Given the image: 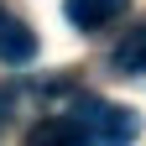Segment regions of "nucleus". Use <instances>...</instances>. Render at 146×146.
Returning <instances> with one entry per match:
<instances>
[{"label":"nucleus","instance_id":"7ed1b4c3","mask_svg":"<svg viewBox=\"0 0 146 146\" xmlns=\"http://www.w3.org/2000/svg\"><path fill=\"white\" fill-rule=\"evenodd\" d=\"M125 5H131V0H63V16H68L78 31H99V26H110V21H120Z\"/></svg>","mask_w":146,"mask_h":146},{"label":"nucleus","instance_id":"39448f33","mask_svg":"<svg viewBox=\"0 0 146 146\" xmlns=\"http://www.w3.org/2000/svg\"><path fill=\"white\" fill-rule=\"evenodd\" d=\"M110 63H115L120 73H136V78H146V26L125 36V42L110 52Z\"/></svg>","mask_w":146,"mask_h":146},{"label":"nucleus","instance_id":"20e7f679","mask_svg":"<svg viewBox=\"0 0 146 146\" xmlns=\"http://www.w3.org/2000/svg\"><path fill=\"white\" fill-rule=\"evenodd\" d=\"M26 146H84V141H78V131L63 115H47V120H36L26 131Z\"/></svg>","mask_w":146,"mask_h":146},{"label":"nucleus","instance_id":"f257e3e1","mask_svg":"<svg viewBox=\"0 0 146 146\" xmlns=\"http://www.w3.org/2000/svg\"><path fill=\"white\" fill-rule=\"evenodd\" d=\"M63 120L78 131L84 146H131L141 136V115L131 104H110V99H94V94H84Z\"/></svg>","mask_w":146,"mask_h":146},{"label":"nucleus","instance_id":"f03ea898","mask_svg":"<svg viewBox=\"0 0 146 146\" xmlns=\"http://www.w3.org/2000/svg\"><path fill=\"white\" fill-rule=\"evenodd\" d=\"M36 58V31L0 5V63H31Z\"/></svg>","mask_w":146,"mask_h":146}]
</instances>
